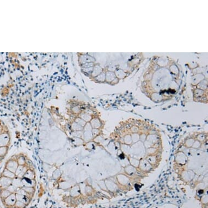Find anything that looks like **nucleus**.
Returning a JSON list of instances; mask_svg holds the SVG:
<instances>
[{
  "label": "nucleus",
  "instance_id": "obj_1",
  "mask_svg": "<svg viewBox=\"0 0 208 208\" xmlns=\"http://www.w3.org/2000/svg\"><path fill=\"white\" fill-rule=\"evenodd\" d=\"M18 166H19V165L16 160V156L14 158H13V157L10 158V159H9L6 162L5 168L13 173H15L18 168Z\"/></svg>",
  "mask_w": 208,
  "mask_h": 208
},
{
  "label": "nucleus",
  "instance_id": "obj_2",
  "mask_svg": "<svg viewBox=\"0 0 208 208\" xmlns=\"http://www.w3.org/2000/svg\"><path fill=\"white\" fill-rule=\"evenodd\" d=\"M16 201L15 193H12L2 202L6 208H11L15 205Z\"/></svg>",
  "mask_w": 208,
  "mask_h": 208
},
{
  "label": "nucleus",
  "instance_id": "obj_3",
  "mask_svg": "<svg viewBox=\"0 0 208 208\" xmlns=\"http://www.w3.org/2000/svg\"><path fill=\"white\" fill-rule=\"evenodd\" d=\"M13 179L7 178L3 176L0 177V190L7 189L10 185L13 184Z\"/></svg>",
  "mask_w": 208,
  "mask_h": 208
},
{
  "label": "nucleus",
  "instance_id": "obj_4",
  "mask_svg": "<svg viewBox=\"0 0 208 208\" xmlns=\"http://www.w3.org/2000/svg\"><path fill=\"white\" fill-rule=\"evenodd\" d=\"M69 190L70 197L71 198H78L81 195L80 185L78 184H74Z\"/></svg>",
  "mask_w": 208,
  "mask_h": 208
},
{
  "label": "nucleus",
  "instance_id": "obj_5",
  "mask_svg": "<svg viewBox=\"0 0 208 208\" xmlns=\"http://www.w3.org/2000/svg\"><path fill=\"white\" fill-rule=\"evenodd\" d=\"M10 140V135L7 132H4L1 133L0 135V147H8Z\"/></svg>",
  "mask_w": 208,
  "mask_h": 208
},
{
  "label": "nucleus",
  "instance_id": "obj_6",
  "mask_svg": "<svg viewBox=\"0 0 208 208\" xmlns=\"http://www.w3.org/2000/svg\"><path fill=\"white\" fill-rule=\"evenodd\" d=\"M74 185V183H73V182H71L70 179L69 180L63 179L58 183L59 188L64 190H69Z\"/></svg>",
  "mask_w": 208,
  "mask_h": 208
},
{
  "label": "nucleus",
  "instance_id": "obj_7",
  "mask_svg": "<svg viewBox=\"0 0 208 208\" xmlns=\"http://www.w3.org/2000/svg\"><path fill=\"white\" fill-rule=\"evenodd\" d=\"M28 169V167L27 165L19 166L15 173L16 178H19V179H21L23 178V176L25 174V173H26V172L27 171Z\"/></svg>",
  "mask_w": 208,
  "mask_h": 208
},
{
  "label": "nucleus",
  "instance_id": "obj_8",
  "mask_svg": "<svg viewBox=\"0 0 208 208\" xmlns=\"http://www.w3.org/2000/svg\"><path fill=\"white\" fill-rule=\"evenodd\" d=\"M21 183L23 186L25 187H33L35 188L36 181L35 179H29L26 178H23L21 179Z\"/></svg>",
  "mask_w": 208,
  "mask_h": 208
},
{
  "label": "nucleus",
  "instance_id": "obj_9",
  "mask_svg": "<svg viewBox=\"0 0 208 208\" xmlns=\"http://www.w3.org/2000/svg\"><path fill=\"white\" fill-rule=\"evenodd\" d=\"M15 195H16V198L17 201H20L23 203H25L27 206L30 203L31 201L32 200V199L29 198L27 196L18 194V193H15Z\"/></svg>",
  "mask_w": 208,
  "mask_h": 208
},
{
  "label": "nucleus",
  "instance_id": "obj_10",
  "mask_svg": "<svg viewBox=\"0 0 208 208\" xmlns=\"http://www.w3.org/2000/svg\"><path fill=\"white\" fill-rule=\"evenodd\" d=\"M35 177L36 176L35 170L33 168H28L23 176V178L29 179H35Z\"/></svg>",
  "mask_w": 208,
  "mask_h": 208
},
{
  "label": "nucleus",
  "instance_id": "obj_11",
  "mask_svg": "<svg viewBox=\"0 0 208 208\" xmlns=\"http://www.w3.org/2000/svg\"><path fill=\"white\" fill-rule=\"evenodd\" d=\"M16 160L19 166H26L27 162V156L20 154L16 156Z\"/></svg>",
  "mask_w": 208,
  "mask_h": 208
},
{
  "label": "nucleus",
  "instance_id": "obj_12",
  "mask_svg": "<svg viewBox=\"0 0 208 208\" xmlns=\"http://www.w3.org/2000/svg\"><path fill=\"white\" fill-rule=\"evenodd\" d=\"M1 176H3V177L10 178V179H13V180L16 178V177L15 176V173H13V172L9 171V170H7L5 168L4 169L2 173H1Z\"/></svg>",
  "mask_w": 208,
  "mask_h": 208
},
{
  "label": "nucleus",
  "instance_id": "obj_13",
  "mask_svg": "<svg viewBox=\"0 0 208 208\" xmlns=\"http://www.w3.org/2000/svg\"><path fill=\"white\" fill-rule=\"evenodd\" d=\"M12 193L7 189L0 190V198L1 199V201H3L9 195H10Z\"/></svg>",
  "mask_w": 208,
  "mask_h": 208
},
{
  "label": "nucleus",
  "instance_id": "obj_14",
  "mask_svg": "<svg viewBox=\"0 0 208 208\" xmlns=\"http://www.w3.org/2000/svg\"><path fill=\"white\" fill-rule=\"evenodd\" d=\"M71 142H72L74 145L78 146V145H81L83 144L85 141L83 140L82 138L74 137H73L71 138Z\"/></svg>",
  "mask_w": 208,
  "mask_h": 208
},
{
  "label": "nucleus",
  "instance_id": "obj_15",
  "mask_svg": "<svg viewBox=\"0 0 208 208\" xmlns=\"http://www.w3.org/2000/svg\"><path fill=\"white\" fill-rule=\"evenodd\" d=\"M21 188H23L24 190L26 192L31 195L32 197H33V195H35V188H33V187H25L23 186Z\"/></svg>",
  "mask_w": 208,
  "mask_h": 208
},
{
  "label": "nucleus",
  "instance_id": "obj_16",
  "mask_svg": "<svg viewBox=\"0 0 208 208\" xmlns=\"http://www.w3.org/2000/svg\"><path fill=\"white\" fill-rule=\"evenodd\" d=\"M71 129L73 131H82L83 128L75 122L71 124Z\"/></svg>",
  "mask_w": 208,
  "mask_h": 208
},
{
  "label": "nucleus",
  "instance_id": "obj_17",
  "mask_svg": "<svg viewBox=\"0 0 208 208\" xmlns=\"http://www.w3.org/2000/svg\"><path fill=\"white\" fill-rule=\"evenodd\" d=\"M8 147H0V157L3 158L7 154L8 151Z\"/></svg>",
  "mask_w": 208,
  "mask_h": 208
},
{
  "label": "nucleus",
  "instance_id": "obj_18",
  "mask_svg": "<svg viewBox=\"0 0 208 208\" xmlns=\"http://www.w3.org/2000/svg\"><path fill=\"white\" fill-rule=\"evenodd\" d=\"M71 135L74 137L82 138L83 140V132L82 131H73L71 133Z\"/></svg>",
  "mask_w": 208,
  "mask_h": 208
},
{
  "label": "nucleus",
  "instance_id": "obj_19",
  "mask_svg": "<svg viewBox=\"0 0 208 208\" xmlns=\"http://www.w3.org/2000/svg\"><path fill=\"white\" fill-rule=\"evenodd\" d=\"M26 206H27L25 203H23L20 201H17L15 203V205L11 208H26Z\"/></svg>",
  "mask_w": 208,
  "mask_h": 208
}]
</instances>
